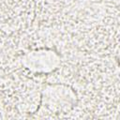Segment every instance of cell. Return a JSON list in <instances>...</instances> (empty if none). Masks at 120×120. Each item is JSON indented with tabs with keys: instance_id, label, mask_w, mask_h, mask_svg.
<instances>
[{
	"instance_id": "6da1fadb",
	"label": "cell",
	"mask_w": 120,
	"mask_h": 120,
	"mask_svg": "<svg viewBox=\"0 0 120 120\" xmlns=\"http://www.w3.org/2000/svg\"><path fill=\"white\" fill-rule=\"evenodd\" d=\"M42 99L45 106L52 112L69 111L76 102V94L68 85L50 84L44 88Z\"/></svg>"
},
{
	"instance_id": "7a4b0ae2",
	"label": "cell",
	"mask_w": 120,
	"mask_h": 120,
	"mask_svg": "<svg viewBox=\"0 0 120 120\" xmlns=\"http://www.w3.org/2000/svg\"><path fill=\"white\" fill-rule=\"evenodd\" d=\"M22 64L33 72H50L60 65V56L52 50H36L22 56Z\"/></svg>"
}]
</instances>
